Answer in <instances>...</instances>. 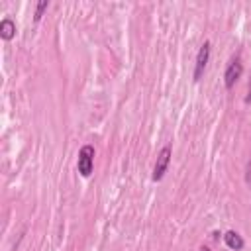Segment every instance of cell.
<instances>
[{
    "label": "cell",
    "instance_id": "3957f363",
    "mask_svg": "<svg viewBox=\"0 0 251 251\" xmlns=\"http://www.w3.org/2000/svg\"><path fill=\"white\" fill-rule=\"evenodd\" d=\"M208 57H210V41H204V45L200 47L198 51V57H196V67H194V80H198L206 69V63H208Z\"/></svg>",
    "mask_w": 251,
    "mask_h": 251
},
{
    "label": "cell",
    "instance_id": "5b68a950",
    "mask_svg": "<svg viewBox=\"0 0 251 251\" xmlns=\"http://www.w3.org/2000/svg\"><path fill=\"white\" fill-rule=\"evenodd\" d=\"M16 35V24L10 20V18H4L2 22H0V37L2 39H12Z\"/></svg>",
    "mask_w": 251,
    "mask_h": 251
},
{
    "label": "cell",
    "instance_id": "6da1fadb",
    "mask_svg": "<svg viewBox=\"0 0 251 251\" xmlns=\"http://www.w3.org/2000/svg\"><path fill=\"white\" fill-rule=\"evenodd\" d=\"M92 165H94V147L92 145H84L78 151V161H76V169L82 176H90L92 173Z\"/></svg>",
    "mask_w": 251,
    "mask_h": 251
},
{
    "label": "cell",
    "instance_id": "277c9868",
    "mask_svg": "<svg viewBox=\"0 0 251 251\" xmlns=\"http://www.w3.org/2000/svg\"><path fill=\"white\" fill-rule=\"evenodd\" d=\"M241 73H243L241 61H239V59L231 61L229 67H227V71H226V75H224V78H226V88H231V86L237 82V78L241 76Z\"/></svg>",
    "mask_w": 251,
    "mask_h": 251
},
{
    "label": "cell",
    "instance_id": "52a82bcc",
    "mask_svg": "<svg viewBox=\"0 0 251 251\" xmlns=\"http://www.w3.org/2000/svg\"><path fill=\"white\" fill-rule=\"evenodd\" d=\"M47 6H49V2H47V0H43V2H39V4L35 6V16H33V18H35V22H39V20H41V16H43V12L47 10Z\"/></svg>",
    "mask_w": 251,
    "mask_h": 251
},
{
    "label": "cell",
    "instance_id": "8992f818",
    "mask_svg": "<svg viewBox=\"0 0 251 251\" xmlns=\"http://www.w3.org/2000/svg\"><path fill=\"white\" fill-rule=\"evenodd\" d=\"M224 239H226V245H227L229 249L239 251V249L243 247V239H241V235L235 233V231H227V233L224 235Z\"/></svg>",
    "mask_w": 251,
    "mask_h": 251
},
{
    "label": "cell",
    "instance_id": "7a4b0ae2",
    "mask_svg": "<svg viewBox=\"0 0 251 251\" xmlns=\"http://www.w3.org/2000/svg\"><path fill=\"white\" fill-rule=\"evenodd\" d=\"M169 161H171V147L167 145V147L161 149V153H159V157H157V161H155V167H153V180H161V178H163V175H165V171H167V167H169Z\"/></svg>",
    "mask_w": 251,
    "mask_h": 251
}]
</instances>
